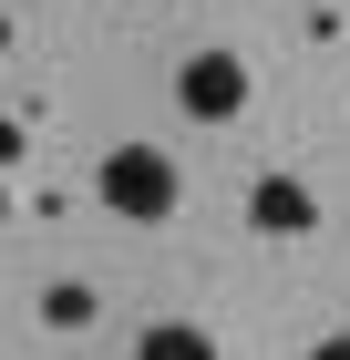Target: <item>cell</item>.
<instances>
[{
	"label": "cell",
	"instance_id": "cell-1",
	"mask_svg": "<svg viewBox=\"0 0 350 360\" xmlns=\"http://www.w3.org/2000/svg\"><path fill=\"white\" fill-rule=\"evenodd\" d=\"M104 206L124 226H165L175 217V155H155V144H113L104 155Z\"/></svg>",
	"mask_w": 350,
	"mask_h": 360
},
{
	"label": "cell",
	"instance_id": "cell-5",
	"mask_svg": "<svg viewBox=\"0 0 350 360\" xmlns=\"http://www.w3.org/2000/svg\"><path fill=\"white\" fill-rule=\"evenodd\" d=\"M93 288H82V278H52V288H42V319H52V330H93Z\"/></svg>",
	"mask_w": 350,
	"mask_h": 360
},
{
	"label": "cell",
	"instance_id": "cell-4",
	"mask_svg": "<svg viewBox=\"0 0 350 360\" xmlns=\"http://www.w3.org/2000/svg\"><path fill=\"white\" fill-rule=\"evenodd\" d=\"M135 360H216V340L196 330V319H155V330L135 340Z\"/></svg>",
	"mask_w": 350,
	"mask_h": 360
},
{
	"label": "cell",
	"instance_id": "cell-3",
	"mask_svg": "<svg viewBox=\"0 0 350 360\" xmlns=\"http://www.w3.org/2000/svg\"><path fill=\"white\" fill-rule=\"evenodd\" d=\"M247 226H258V237H309L320 206H309L299 175H258V186H247Z\"/></svg>",
	"mask_w": 350,
	"mask_h": 360
},
{
	"label": "cell",
	"instance_id": "cell-2",
	"mask_svg": "<svg viewBox=\"0 0 350 360\" xmlns=\"http://www.w3.org/2000/svg\"><path fill=\"white\" fill-rule=\"evenodd\" d=\"M175 103H186L196 124H237L247 113V62L237 52H186L175 62Z\"/></svg>",
	"mask_w": 350,
	"mask_h": 360
},
{
	"label": "cell",
	"instance_id": "cell-8",
	"mask_svg": "<svg viewBox=\"0 0 350 360\" xmlns=\"http://www.w3.org/2000/svg\"><path fill=\"white\" fill-rule=\"evenodd\" d=\"M0 217H11V195H0Z\"/></svg>",
	"mask_w": 350,
	"mask_h": 360
},
{
	"label": "cell",
	"instance_id": "cell-7",
	"mask_svg": "<svg viewBox=\"0 0 350 360\" xmlns=\"http://www.w3.org/2000/svg\"><path fill=\"white\" fill-rule=\"evenodd\" d=\"M309 360H350V330H330V340H320V350H309Z\"/></svg>",
	"mask_w": 350,
	"mask_h": 360
},
{
	"label": "cell",
	"instance_id": "cell-6",
	"mask_svg": "<svg viewBox=\"0 0 350 360\" xmlns=\"http://www.w3.org/2000/svg\"><path fill=\"white\" fill-rule=\"evenodd\" d=\"M21 144H31V134H21V124H11V113H0V175L21 165Z\"/></svg>",
	"mask_w": 350,
	"mask_h": 360
}]
</instances>
